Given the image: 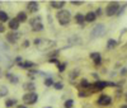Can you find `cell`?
Returning a JSON list of instances; mask_svg holds the SVG:
<instances>
[{
	"label": "cell",
	"mask_w": 127,
	"mask_h": 108,
	"mask_svg": "<svg viewBox=\"0 0 127 108\" xmlns=\"http://www.w3.org/2000/svg\"><path fill=\"white\" fill-rule=\"evenodd\" d=\"M90 93H87V92H79L78 93V97L79 98H85V97H88Z\"/></svg>",
	"instance_id": "8d00e7d4"
},
{
	"label": "cell",
	"mask_w": 127,
	"mask_h": 108,
	"mask_svg": "<svg viewBox=\"0 0 127 108\" xmlns=\"http://www.w3.org/2000/svg\"><path fill=\"white\" fill-rule=\"evenodd\" d=\"M9 14L5 12V10H0V23L5 24V22H9Z\"/></svg>",
	"instance_id": "cb8c5ba5"
},
{
	"label": "cell",
	"mask_w": 127,
	"mask_h": 108,
	"mask_svg": "<svg viewBox=\"0 0 127 108\" xmlns=\"http://www.w3.org/2000/svg\"><path fill=\"white\" fill-rule=\"evenodd\" d=\"M41 71H38V69H32V70H28L27 72V76L29 79V81H34L37 79V75L39 74Z\"/></svg>",
	"instance_id": "d6986e66"
},
{
	"label": "cell",
	"mask_w": 127,
	"mask_h": 108,
	"mask_svg": "<svg viewBox=\"0 0 127 108\" xmlns=\"http://www.w3.org/2000/svg\"><path fill=\"white\" fill-rule=\"evenodd\" d=\"M55 17H56V19H57V22H59V24H60L61 27L67 26L70 22H71V18H72L71 12H70V10H67V9H65V8H64L62 10H59Z\"/></svg>",
	"instance_id": "7a4b0ae2"
},
{
	"label": "cell",
	"mask_w": 127,
	"mask_h": 108,
	"mask_svg": "<svg viewBox=\"0 0 127 108\" xmlns=\"http://www.w3.org/2000/svg\"><path fill=\"white\" fill-rule=\"evenodd\" d=\"M37 47L41 48V50L54 48V47H56V42L55 41H50V39H45V38H41V42H39V45Z\"/></svg>",
	"instance_id": "52a82bcc"
},
{
	"label": "cell",
	"mask_w": 127,
	"mask_h": 108,
	"mask_svg": "<svg viewBox=\"0 0 127 108\" xmlns=\"http://www.w3.org/2000/svg\"><path fill=\"white\" fill-rule=\"evenodd\" d=\"M120 108H127V104H126V103H125V104H122V106H121V107H120Z\"/></svg>",
	"instance_id": "b9f144b4"
},
{
	"label": "cell",
	"mask_w": 127,
	"mask_h": 108,
	"mask_svg": "<svg viewBox=\"0 0 127 108\" xmlns=\"http://www.w3.org/2000/svg\"><path fill=\"white\" fill-rule=\"evenodd\" d=\"M118 46V41L117 39H114V38H108L107 39V45H105V48L107 50H114L116 47Z\"/></svg>",
	"instance_id": "e0dca14e"
},
{
	"label": "cell",
	"mask_w": 127,
	"mask_h": 108,
	"mask_svg": "<svg viewBox=\"0 0 127 108\" xmlns=\"http://www.w3.org/2000/svg\"><path fill=\"white\" fill-rule=\"evenodd\" d=\"M48 62H50V64H55L56 66H59L60 60H59L57 57H50V59H48Z\"/></svg>",
	"instance_id": "836d02e7"
},
{
	"label": "cell",
	"mask_w": 127,
	"mask_h": 108,
	"mask_svg": "<svg viewBox=\"0 0 127 108\" xmlns=\"http://www.w3.org/2000/svg\"><path fill=\"white\" fill-rule=\"evenodd\" d=\"M105 33V26L103 23H98L97 26H94L92 32H90V37L92 38H99Z\"/></svg>",
	"instance_id": "5b68a950"
},
{
	"label": "cell",
	"mask_w": 127,
	"mask_h": 108,
	"mask_svg": "<svg viewBox=\"0 0 127 108\" xmlns=\"http://www.w3.org/2000/svg\"><path fill=\"white\" fill-rule=\"evenodd\" d=\"M120 75L122 78H125L126 75H127V66H123L122 69H121V71H120Z\"/></svg>",
	"instance_id": "d590c367"
},
{
	"label": "cell",
	"mask_w": 127,
	"mask_h": 108,
	"mask_svg": "<svg viewBox=\"0 0 127 108\" xmlns=\"http://www.w3.org/2000/svg\"><path fill=\"white\" fill-rule=\"evenodd\" d=\"M74 20H75V23L84 27V24H85V19H84V14L81 13H76L75 15H74Z\"/></svg>",
	"instance_id": "ffe728a7"
},
{
	"label": "cell",
	"mask_w": 127,
	"mask_h": 108,
	"mask_svg": "<svg viewBox=\"0 0 127 108\" xmlns=\"http://www.w3.org/2000/svg\"><path fill=\"white\" fill-rule=\"evenodd\" d=\"M94 14H95V17H97V18L102 17V15L104 14V13H103V8H102V6H98V8H97V10L94 12Z\"/></svg>",
	"instance_id": "d6a6232c"
},
{
	"label": "cell",
	"mask_w": 127,
	"mask_h": 108,
	"mask_svg": "<svg viewBox=\"0 0 127 108\" xmlns=\"http://www.w3.org/2000/svg\"><path fill=\"white\" fill-rule=\"evenodd\" d=\"M19 27H20V23H19L15 18L9 19V22H8V28L12 31V32H18Z\"/></svg>",
	"instance_id": "4fadbf2b"
},
{
	"label": "cell",
	"mask_w": 127,
	"mask_h": 108,
	"mask_svg": "<svg viewBox=\"0 0 127 108\" xmlns=\"http://www.w3.org/2000/svg\"><path fill=\"white\" fill-rule=\"evenodd\" d=\"M32 27V32H36V33H38V32H42L45 31V24L42 23V22H38V23H34Z\"/></svg>",
	"instance_id": "7402d4cb"
},
{
	"label": "cell",
	"mask_w": 127,
	"mask_h": 108,
	"mask_svg": "<svg viewBox=\"0 0 127 108\" xmlns=\"http://www.w3.org/2000/svg\"><path fill=\"white\" fill-rule=\"evenodd\" d=\"M5 31H6V27H5V24L0 23V33H5Z\"/></svg>",
	"instance_id": "74e56055"
},
{
	"label": "cell",
	"mask_w": 127,
	"mask_h": 108,
	"mask_svg": "<svg viewBox=\"0 0 127 108\" xmlns=\"http://www.w3.org/2000/svg\"><path fill=\"white\" fill-rule=\"evenodd\" d=\"M22 61H23L22 56H17V57H15V60H14V62H15L17 65H18V64H20V62H22Z\"/></svg>",
	"instance_id": "f35d334b"
},
{
	"label": "cell",
	"mask_w": 127,
	"mask_h": 108,
	"mask_svg": "<svg viewBox=\"0 0 127 108\" xmlns=\"http://www.w3.org/2000/svg\"><path fill=\"white\" fill-rule=\"evenodd\" d=\"M38 22H42V17H41V15H36V17H33V18L29 20V24H31V26H33L34 23H38Z\"/></svg>",
	"instance_id": "4dcf8cb0"
},
{
	"label": "cell",
	"mask_w": 127,
	"mask_h": 108,
	"mask_svg": "<svg viewBox=\"0 0 127 108\" xmlns=\"http://www.w3.org/2000/svg\"><path fill=\"white\" fill-rule=\"evenodd\" d=\"M26 8H27V12L28 13L36 14L38 10H39V3L38 1H28L26 4Z\"/></svg>",
	"instance_id": "30bf717a"
},
{
	"label": "cell",
	"mask_w": 127,
	"mask_h": 108,
	"mask_svg": "<svg viewBox=\"0 0 127 108\" xmlns=\"http://www.w3.org/2000/svg\"><path fill=\"white\" fill-rule=\"evenodd\" d=\"M15 19L19 22V23H26V22H28V14L24 12V10L18 12L17 15H15Z\"/></svg>",
	"instance_id": "2e32d148"
},
{
	"label": "cell",
	"mask_w": 127,
	"mask_h": 108,
	"mask_svg": "<svg viewBox=\"0 0 127 108\" xmlns=\"http://www.w3.org/2000/svg\"><path fill=\"white\" fill-rule=\"evenodd\" d=\"M108 86H112V88H118L121 86L120 84L117 83H113V81H105V80H98V81H94L90 86V90L92 93H95V92H102L104 90L105 88H108Z\"/></svg>",
	"instance_id": "6da1fadb"
},
{
	"label": "cell",
	"mask_w": 127,
	"mask_h": 108,
	"mask_svg": "<svg viewBox=\"0 0 127 108\" xmlns=\"http://www.w3.org/2000/svg\"><path fill=\"white\" fill-rule=\"evenodd\" d=\"M18 68L19 69H22V70H32V69H37L38 68V65L34 64V62H32V61H22L20 64H18Z\"/></svg>",
	"instance_id": "9c48e42d"
},
{
	"label": "cell",
	"mask_w": 127,
	"mask_h": 108,
	"mask_svg": "<svg viewBox=\"0 0 127 108\" xmlns=\"http://www.w3.org/2000/svg\"><path fill=\"white\" fill-rule=\"evenodd\" d=\"M5 108H13L18 106V99L17 98H6L5 99Z\"/></svg>",
	"instance_id": "44dd1931"
},
{
	"label": "cell",
	"mask_w": 127,
	"mask_h": 108,
	"mask_svg": "<svg viewBox=\"0 0 127 108\" xmlns=\"http://www.w3.org/2000/svg\"><path fill=\"white\" fill-rule=\"evenodd\" d=\"M78 75H79V71H76V70L71 71V72L69 74V81H70L71 84H75V83H74V79L78 78Z\"/></svg>",
	"instance_id": "484cf974"
},
{
	"label": "cell",
	"mask_w": 127,
	"mask_h": 108,
	"mask_svg": "<svg viewBox=\"0 0 127 108\" xmlns=\"http://www.w3.org/2000/svg\"><path fill=\"white\" fill-rule=\"evenodd\" d=\"M19 37H20V35L18 33V32H12V31L8 32V33L5 35V38L10 45H15V43L18 42V39H19Z\"/></svg>",
	"instance_id": "ba28073f"
},
{
	"label": "cell",
	"mask_w": 127,
	"mask_h": 108,
	"mask_svg": "<svg viewBox=\"0 0 127 108\" xmlns=\"http://www.w3.org/2000/svg\"><path fill=\"white\" fill-rule=\"evenodd\" d=\"M9 94V89L5 85H0V98H5V97Z\"/></svg>",
	"instance_id": "d4e9b609"
},
{
	"label": "cell",
	"mask_w": 127,
	"mask_h": 108,
	"mask_svg": "<svg viewBox=\"0 0 127 108\" xmlns=\"http://www.w3.org/2000/svg\"><path fill=\"white\" fill-rule=\"evenodd\" d=\"M70 4L74 5V6H80V5H84V4H85V1H83V0H71Z\"/></svg>",
	"instance_id": "1f68e13d"
},
{
	"label": "cell",
	"mask_w": 127,
	"mask_h": 108,
	"mask_svg": "<svg viewBox=\"0 0 127 108\" xmlns=\"http://www.w3.org/2000/svg\"><path fill=\"white\" fill-rule=\"evenodd\" d=\"M74 104H75L74 99H66L65 102H64V108H72Z\"/></svg>",
	"instance_id": "f1b7e54d"
},
{
	"label": "cell",
	"mask_w": 127,
	"mask_h": 108,
	"mask_svg": "<svg viewBox=\"0 0 127 108\" xmlns=\"http://www.w3.org/2000/svg\"><path fill=\"white\" fill-rule=\"evenodd\" d=\"M84 19H85V23H94L97 20V17H95L94 12H88L87 14H84Z\"/></svg>",
	"instance_id": "ac0fdd59"
},
{
	"label": "cell",
	"mask_w": 127,
	"mask_h": 108,
	"mask_svg": "<svg viewBox=\"0 0 127 108\" xmlns=\"http://www.w3.org/2000/svg\"><path fill=\"white\" fill-rule=\"evenodd\" d=\"M90 86H92V84L89 83V80L87 79V78H81L80 79V88L81 89H90Z\"/></svg>",
	"instance_id": "603a6c76"
},
{
	"label": "cell",
	"mask_w": 127,
	"mask_h": 108,
	"mask_svg": "<svg viewBox=\"0 0 127 108\" xmlns=\"http://www.w3.org/2000/svg\"><path fill=\"white\" fill-rule=\"evenodd\" d=\"M5 78L9 80L10 84H13V85H17V84L19 83V76H18V75H15V74L6 72V74H5Z\"/></svg>",
	"instance_id": "9a60e30c"
},
{
	"label": "cell",
	"mask_w": 127,
	"mask_h": 108,
	"mask_svg": "<svg viewBox=\"0 0 127 108\" xmlns=\"http://www.w3.org/2000/svg\"><path fill=\"white\" fill-rule=\"evenodd\" d=\"M66 68H67V62L65 61V62H60L59 64V66H57V70H59V72H65L66 71Z\"/></svg>",
	"instance_id": "4316f807"
},
{
	"label": "cell",
	"mask_w": 127,
	"mask_h": 108,
	"mask_svg": "<svg viewBox=\"0 0 127 108\" xmlns=\"http://www.w3.org/2000/svg\"><path fill=\"white\" fill-rule=\"evenodd\" d=\"M43 108H52V107H50V106H47V107H43Z\"/></svg>",
	"instance_id": "7bdbcfd3"
},
{
	"label": "cell",
	"mask_w": 127,
	"mask_h": 108,
	"mask_svg": "<svg viewBox=\"0 0 127 108\" xmlns=\"http://www.w3.org/2000/svg\"><path fill=\"white\" fill-rule=\"evenodd\" d=\"M29 46H31V41L29 39H24L22 42V48H28Z\"/></svg>",
	"instance_id": "e575fe53"
},
{
	"label": "cell",
	"mask_w": 127,
	"mask_h": 108,
	"mask_svg": "<svg viewBox=\"0 0 127 108\" xmlns=\"http://www.w3.org/2000/svg\"><path fill=\"white\" fill-rule=\"evenodd\" d=\"M66 5V3L64 1V0H52V1H50V6L52 9H55V10H62L64 6Z\"/></svg>",
	"instance_id": "7c38bea8"
},
{
	"label": "cell",
	"mask_w": 127,
	"mask_h": 108,
	"mask_svg": "<svg viewBox=\"0 0 127 108\" xmlns=\"http://www.w3.org/2000/svg\"><path fill=\"white\" fill-rule=\"evenodd\" d=\"M23 89H24L26 93H32V92H36L37 85H36L34 81H26L23 84Z\"/></svg>",
	"instance_id": "5bb4252c"
},
{
	"label": "cell",
	"mask_w": 127,
	"mask_h": 108,
	"mask_svg": "<svg viewBox=\"0 0 127 108\" xmlns=\"http://www.w3.org/2000/svg\"><path fill=\"white\" fill-rule=\"evenodd\" d=\"M120 8H121V4H120L118 1H111V3L107 4V6L104 8L103 13H104L105 17H109V18H111V17L117 15Z\"/></svg>",
	"instance_id": "3957f363"
},
{
	"label": "cell",
	"mask_w": 127,
	"mask_h": 108,
	"mask_svg": "<svg viewBox=\"0 0 127 108\" xmlns=\"http://www.w3.org/2000/svg\"><path fill=\"white\" fill-rule=\"evenodd\" d=\"M38 94L36 92H32V93H24L22 99H23V103L24 106H33L38 102Z\"/></svg>",
	"instance_id": "277c9868"
},
{
	"label": "cell",
	"mask_w": 127,
	"mask_h": 108,
	"mask_svg": "<svg viewBox=\"0 0 127 108\" xmlns=\"http://www.w3.org/2000/svg\"><path fill=\"white\" fill-rule=\"evenodd\" d=\"M123 99H125V102H126V104H127V92L123 93Z\"/></svg>",
	"instance_id": "ab89813d"
},
{
	"label": "cell",
	"mask_w": 127,
	"mask_h": 108,
	"mask_svg": "<svg viewBox=\"0 0 127 108\" xmlns=\"http://www.w3.org/2000/svg\"><path fill=\"white\" fill-rule=\"evenodd\" d=\"M54 79H52L51 76H48V78H45V80H43V84H45V86L46 88H50V86H52L54 85Z\"/></svg>",
	"instance_id": "83f0119b"
},
{
	"label": "cell",
	"mask_w": 127,
	"mask_h": 108,
	"mask_svg": "<svg viewBox=\"0 0 127 108\" xmlns=\"http://www.w3.org/2000/svg\"><path fill=\"white\" fill-rule=\"evenodd\" d=\"M112 103V97L109 94H100L97 99V104L102 107H107Z\"/></svg>",
	"instance_id": "8992f818"
},
{
	"label": "cell",
	"mask_w": 127,
	"mask_h": 108,
	"mask_svg": "<svg viewBox=\"0 0 127 108\" xmlns=\"http://www.w3.org/2000/svg\"><path fill=\"white\" fill-rule=\"evenodd\" d=\"M15 108H28V107H27V106H24V104H18Z\"/></svg>",
	"instance_id": "60d3db41"
},
{
	"label": "cell",
	"mask_w": 127,
	"mask_h": 108,
	"mask_svg": "<svg viewBox=\"0 0 127 108\" xmlns=\"http://www.w3.org/2000/svg\"><path fill=\"white\" fill-rule=\"evenodd\" d=\"M89 59L94 62V66L98 68L102 65V53L100 52H92L89 55Z\"/></svg>",
	"instance_id": "8fae6325"
},
{
	"label": "cell",
	"mask_w": 127,
	"mask_h": 108,
	"mask_svg": "<svg viewBox=\"0 0 127 108\" xmlns=\"http://www.w3.org/2000/svg\"><path fill=\"white\" fill-rule=\"evenodd\" d=\"M52 86H54L55 90H62L64 89V83L62 81H55Z\"/></svg>",
	"instance_id": "f546056e"
}]
</instances>
